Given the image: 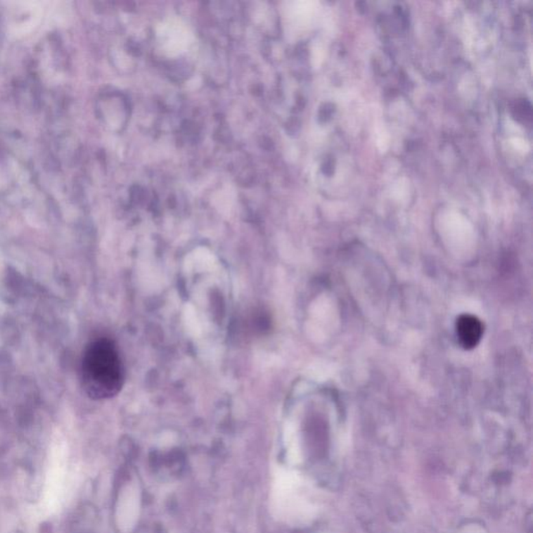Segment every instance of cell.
<instances>
[{
  "instance_id": "cell-1",
  "label": "cell",
  "mask_w": 533,
  "mask_h": 533,
  "mask_svg": "<svg viewBox=\"0 0 533 533\" xmlns=\"http://www.w3.org/2000/svg\"><path fill=\"white\" fill-rule=\"evenodd\" d=\"M82 376L84 391L93 399H108L121 391L124 381L122 361L110 340L103 338L86 347Z\"/></svg>"
},
{
  "instance_id": "cell-2",
  "label": "cell",
  "mask_w": 533,
  "mask_h": 533,
  "mask_svg": "<svg viewBox=\"0 0 533 533\" xmlns=\"http://www.w3.org/2000/svg\"><path fill=\"white\" fill-rule=\"evenodd\" d=\"M158 38L162 49L171 56L187 51L191 43V34L181 21L170 20L158 28Z\"/></svg>"
},
{
  "instance_id": "cell-3",
  "label": "cell",
  "mask_w": 533,
  "mask_h": 533,
  "mask_svg": "<svg viewBox=\"0 0 533 533\" xmlns=\"http://www.w3.org/2000/svg\"><path fill=\"white\" fill-rule=\"evenodd\" d=\"M484 326L476 316H459L456 320V335L459 344L467 350L475 348L482 339Z\"/></svg>"
}]
</instances>
